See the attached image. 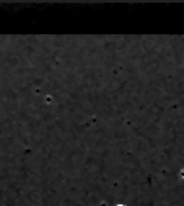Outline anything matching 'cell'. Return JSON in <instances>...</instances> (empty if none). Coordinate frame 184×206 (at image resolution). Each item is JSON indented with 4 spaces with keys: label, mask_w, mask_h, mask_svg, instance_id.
Wrapping results in <instances>:
<instances>
[{
    "label": "cell",
    "mask_w": 184,
    "mask_h": 206,
    "mask_svg": "<svg viewBox=\"0 0 184 206\" xmlns=\"http://www.w3.org/2000/svg\"><path fill=\"white\" fill-rule=\"evenodd\" d=\"M117 206H124V205H117Z\"/></svg>",
    "instance_id": "6da1fadb"
}]
</instances>
